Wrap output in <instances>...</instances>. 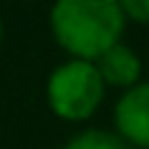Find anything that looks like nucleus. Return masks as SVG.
<instances>
[{
  "label": "nucleus",
  "mask_w": 149,
  "mask_h": 149,
  "mask_svg": "<svg viewBox=\"0 0 149 149\" xmlns=\"http://www.w3.org/2000/svg\"><path fill=\"white\" fill-rule=\"evenodd\" d=\"M0 39H3V22H0Z\"/></svg>",
  "instance_id": "0eeeda50"
},
{
  "label": "nucleus",
  "mask_w": 149,
  "mask_h": 149,
  "mask_svg": "<svg viewBox=\"0 0 149 149\" xmlns=\"http://www.w3.org/2000/svg\"><path fill=\"white\" fill-rule=\"evenodd\" d=\"M122 3L116 0H61L50 11L55 42L74 61H97L113 50L124 31Z\"/></svg>",
  "instance_id": "f257e3e1"
},
{
  "label": "nucleus",
  "mask_w": 149,
  "mask_h": 149,
  "mask_svg": "<svg viewBox=\"0 0 149 149\" xmlns=\"http://www.w3.org/2000/svg\"><path fill=\"white\" fill-rule=\"evenodd\" d=\"M105 97V80L91 61H66L47 80V102L55 116L66 122H83L100 108Z\"/></svg>",
  "instance_id": "f03ea898"
},
{
  "label": "nucleus",
  "mask_w": 149,
  "mask_h": 149,
  "mask_svg": "<svg viewBox=\"0 0 149 149\" xmlns=\"http://www.w3.org/2000/svg\"><path fill=\"white\" fill-rule=\"evenodd\" d=\"M122 11L133 22L149 25V0H122Z\"/></svg>",
  "instance_id": "423d86ee"
},
{
  "label": "nucleus",
  "mask_w": 149,
  "mask_h": 149,
  "mask_svg": "<svg viewBox=\"0 0 149 149\" xmlns=\"http://www.w3.org/2000/svg\"><path fill=\"white\" fill-rule=\"evenodd\" d=\"M97 69H100L105 86H116V88H127L130 91L133 86H138L141 61L130 47H124V44L119 42L113 50H108V53L97 61Z\"/></svg>",
  "instance_id": "20e7f679"
},
{
  "label": "nucleus",
  "mask_w": 149,
  "mask_h": 149,
  "mask_svg": "<svg viewBox=\"0 0 149 149\" xmlns=\"http://www.w3.org/2000/svg\"><path fill=\"white\" fill-rule=\"evenodd\" d=\"M116 130L124 141L149 149V83H138L116 105Z\"/></svg>",
  "instance_id": "7ed1b4c3"
},
{
  "label": "nucleus",
  "mask_w": 149,
  "mask_h": 149,
  "mask_svg": "<svg viewBox=\"0 0 149 149\" xmlns=\"http://www.w3.org/2000/svg\"><path fill=\"white\" fill-rule=\"evenodd\" d=\"M66 149H130L127 141L119 138L113 133L105 130H88V133H80L66 144Z\"/></svg>",
  "instance_id": "39448f33"
}]
</instances>
